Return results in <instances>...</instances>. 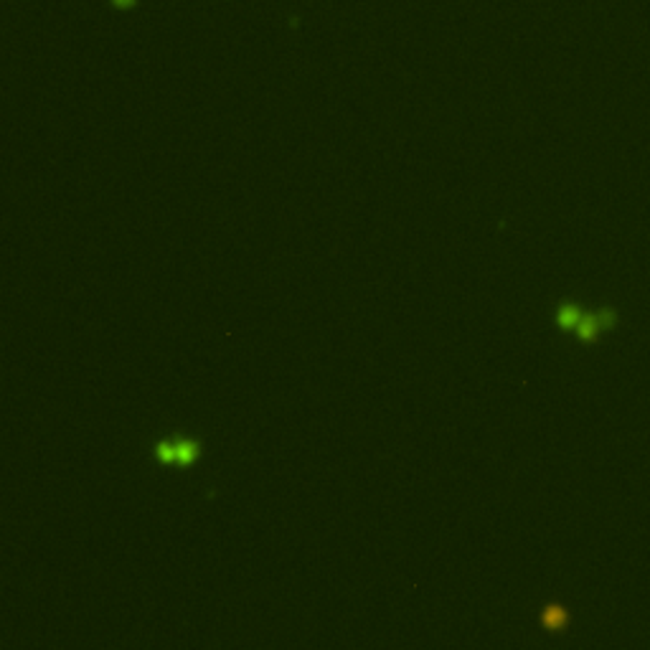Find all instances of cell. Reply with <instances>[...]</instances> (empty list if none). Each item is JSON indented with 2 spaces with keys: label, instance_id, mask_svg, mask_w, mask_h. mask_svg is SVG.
<instances>
[{
  "label": "cell",
  "instance_id": "1",
  "mask_svg": "<svg viewBox=\"0 0 650 650\" xmlns=\"http://www.w3.org/2000/svg\"><path fill=\"white\" fill-rule=\"evenodd\" d=\"M201 458V442L196 437H175V467H191Z\"/></svg>",
  "mask_w": 650,
  "mask_h": 650
},
{
  "label": "cell",
  "instance_id": "2",
  "mask_svg": "<svg viewBox=\"0 0 650 650\" xmlns=\"http://www.w3.org/2000/svg\"><path fill=\"white\" fill-rule=\"evenodd\" d=\"M569 623V612L561 605H546L541 612V625L546 627V630H551V633H557V630H564Z\"/></svg>",
  "mask_w": 650,
  "mask_h": 650
},
{
  "label": "cell",
  "instance_id": "3",
  "mask_svg": "<svg viewBox=\"0 0 650 650\" xmlns=\"http://www.w3.org/2000/svg\"><path fill=\"white\" fill-rule=\"evenodd\" d=\"M153 455H155V462H158V465L173 467L175 465V437H166V440L155 442Z\"/></svg>",
  "mask_w": 650,
  "mask_h": 650
},
{
  "label": "cell",
  "instance_id": "4",
  "mask_svg": "<svg viewBox=\"0 0 650 650\" xmlns=\"http://www.w3.org/2000/svg\"><path fill=\"white\" fill-rule=\"evenodd\" d=\"M579 320H582V313L574 305H564V308L559 310V325L561 328H576Z\"/></svg>",
  "mask_w": 650,
  "mask_h": 650
}]
</instances>
